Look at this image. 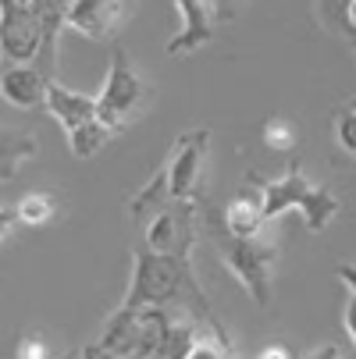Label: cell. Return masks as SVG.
Listing matches in <instances>:
<instances>
[{
  "label": "cell",
  "instance_id": "6da1fadb",
  "mask_svg": "<svg viewBox=\"0 0 356 359\" xmlns=\"http://www.w3.org/2000/svg\"><path fill=\"white\" fill-rule=\"evenodd\" d=\"M203 324L178 317L161 306H118L82 359H185Z\"/></svg>",
  "mask_w": 356,
  "mask_h": 359
},
{
  "label": "cell",
  "instance_id": "7a4b0ae2",
  "mask_svg": "<svg viewBox=\"0 0 356 359\" xmlns=\"http://www.w3.org/2000/svg\"><path fill=\"white\" fill-rule=\"evenodd\" d=\"M121 306H128V310L161 306V310L189 317L203 327H218V331L225 327L192 271V256H171L150 245H139L132 256V278H128V292Z\"/></svg>",
  "mask_w": 356,
  "mask_h": 359
},
{
  "label": "cell",
  "instance_id": "3957f363",
  "mask_svg": "<svg viewBox=\"0 0 356 359\" xmlns=\"http://www.w3.org/2000/svg\"><path fill=\"white\" fill-rule=\"evenodd\" d=\"M214 245L221 264L228 267V274L246 288V295L257 306H271L275 299V267H278V245L271 235H232L221 228H214Z\"/></svg>",
  "mask_w": 356,
  "mask_h": 359
},
{
  "label": "cell",
  "instance_id": "277c9868",
  "mask_svg": "<svg viewBox=\"0 0 356 359\" xmlns=\"http://www.w3.org/2000/svg\"><path fill=\"white\" fill-rule=\"evenodd\" d=\"M150 96H154V86L139 75V68L128 57V50L114 46L111 50V65H107V79H104V86H100V93H96L100 121H107L121 135L146 111Z\"/></svg>",
  "mask_w": 356,
  "mask_h": 359
},
{
  "label": "cell",
  "instance_id": "5b68a950",
  "mask_svg": "<svg viewBox=\"0 0 356 359\" xmlns=\"http://www.w3.org/2000/svg\"><path fill=\"white\" fill-rule=\"evenodd\" d=\"M207 146H211V132L207 128H192L182 132L171 142L168 161L161 164L171 185V199H192L203 203V168H207Z\"/></svg>",
  "mask_w": 356,
  "mask_h": 359
},
{
  "label": "cell",
  "instance_id": "8992f818",
  "mask_svg": "<svg viewBox=\"0 0 356 359\" xmlns=\"http://www.w3.org/2000/svg\"><path fill=\"white\" fill-rule=\"evenodd\" d=\"M199 214L203 207L192 199H171L164 210H157L146 221V242L157 252H171V256H192L196 242H199Z\"/></svg>",
  "mask_w": 356,
  "mask_h": 359
},
{
  "label": "cell",
  "instance_id": "52a82bcc",
  "mask_svg": "<svg viewBox=\"0 0 356 359\" xmlns=\"http://www.w3.org/2000/svg\"><path fill=\"white\" fill-rule=\"evenodd\" d=\"M136 15V0H72L68 32L86 39H114Z\"/></svg>",
  "mask_w": 356,
  "mask_h": 359
},
{
  "label": "cell",
  "instance_id": "ba28073f",
  "mask_svg": "<svg viewBox=\"0 0 356 359\" xmlns=\"http://www.w3.org/2000/svg\"><path fill=\"white\" fill-rule=\"evenodd\" d=\"M43 39L46 36H43V22H39L36 8L15 4L11 11H4V18H0V46H4V57L11 65L39 61Z\"/></svg>",
  "mask_w": 356,
  "mask_h": 359
},
{
  "label": "cell",
  "instance_id": "9c48e42d",
  "mask_svg": "<svg viewBox=\"0 0 356 359\" xmlns=\"http://www.w3.org/2000/svg\"><path fill=\"white\" fill-rule=\"evenodd\" d=\"M175 11L182 18L178 32L168 39V54L171 57H189L196 50H203L211 39H214V8L211 0H175Z\"/></svg>",
  "mask_w": 356,
  "mask_h": 359
},
{
  "label": "cell",
  "instance_id": "30bf717a",
  "mask_svg": "<svg viewBox=\"0 0 356 359\" xmlns=\"http://www.w3.org/2000/svg\"><path fill=\"white\" fill-rule=\"evenodd\" d=\"M257 189H261V199H264V214H268V221H278L282 214L299 210V207H303V199H307V192H310L314 185H310L307 175H303V164L292 161L278 178L261 182Z\"/></svg>",
  "mask_w": 356,
  "mask_h": 359
},
{
  "label": "cell",
  "instance_id": "8fae6325",
  "mask_svg": "<svg viewBox=\"0 0 356 359\" xmlns=\"http://www.w3.org/2000/svg\"><path fill=\"white\" fill-rule=\"evenodd\" d=\"M46 89H50V75L39 65H8L4 79H0V93L18 111L46 107Z\"/></svg>",
  "mask_w": 356,
  "mask_h": 359
},
{
  "label": "cell",
  "instance_id": "7c38bea8",
  "mask_svg": "<svg viewBox=\"0 0 356 359\" xmlns=\"http://www.w3.org/2000/svg\"><path fill=\"white\" fill-rule=\"evenodd\" d=\"M46 114L54 118L65 132H72V128L100 118L96 114V96L79 93V89H68L58 79H50V89H46Z\"/></svg>",
  "mask_w": 356,
  "mask_h": 359
},
{
  "label": "cell",
  "instance_id": "4fadbf2b",
  "mask_svg": "<svg viewBox=\"0 0 356 359\" xmlns=\"http://www.w3.org/2000/svg\"><path fill=\"white\" fill-rule=\"evenodd\" d=\"M268 224V214H264V199H261V189L257 192H239L228 199V207L221 214V228L232 231V235H261Z\"/></svg>",
  "mask_w": 356,
  "mask_h": 359
},
{
  "label": "cell",
  "instance_id": "5bb4252c",
  "mask_svg": "<svg viewBox=\"0 0 356 359\" xmlns=\"http://www.w3.org/2000/svg\"><path fill=\"white\" fill-rule=\"evenodd\" d=\"M338 210H342L338 196H335L331 189H324V185H314V189L307 192V199H303L299 217H303V224H307V231L321 235V231H324V228L338 217Z\"/></svg>",
  "mask_w": 356,
  "mask_h": 359
},
{
  "label": "cell",
  "instance_id": "9a60e30c",
  "mask_svg": "<svg viewBox=\"0 0 356 359\" xmlns=\"http://www.w3.org/2000/svg\"><path fill=\"white\" fill-rule=\"evenodd\" d=\"M61 210V199L54 192H29L18 199V207H15V221L22 228H46L50 221L58 217Z\"/></svg>",
  "mask_w": 356,
  "mask_h": 359
},
{
  "label": "cell",
  "instance_id": "2e32d148",
  "mask_svg": "<svg viewBox=\"0 0 356 359\" xmlns=\"http://www.w3.org/2000/svg\"><path fill=\"white\" fill-rule=\"evenodd\" d=\"M114 135H118V132H114L107 121L93 118V121H86V125H79V128L68 132V146H72V153H75L79 161H93Z\"/></svg>",
  "mask_w": 356,
  "mask_h": 359
},
{
  "label": "cell",
  "instance_id": "e0dca14e",
  "mask_svg": "<svg viewBox=\"0 0 356 359\" xmlns=\"http://www.w3.org/2000/svg\"><path fill=\"white\" fill-rule=\"evenodd\" d=\"M36 157V139L29 135V132H15V128H8L4 132V161H0V178H4V185L18 175V168L25 164V161H32Z\"/></svg>",
  "mask_w": 356,
  "mask_h": 359
},
{
  "label": "cell",
  "instance_id": "ac0fdd59",
  "mask_svg": "<svg viewBox=\"0 0 356 359\" xmlns=\"http://www.w3.org/2000/svg\"><path fill=\"white\" fill-rule=\"evenodd\" d=\"M185 359H235V345H232L225 327L221 331L218 327H199V334H196Z\"/></svg>",
  "mask_w": 356,
  "mask_h": 359
},
{
  "label": "cell",
  "instance_id": "d6986e66",
  "mask_svg": "<svg viewBox=\"0 0 356 359\" xmlns=\"http://www.w3.org/2000/svg\"><path fill=\"white\" fill-rule=\"evenodd\" d=\"M314 4H317V22H321L324 32L352 39V25H349V4L352 0H314Z\"/></svg>",
  "mask_w": 356,
  "mask_h": 359
},
{
  "label": "cell",
  "instance_id": "ffe728a7",
  "mask_svg": "<svg viewBox=\"0 0 356 359\" xmlns=\"http://www.w3.org/2000/svg\"><path fill=\"white\" fill-rule=\"evenodd\" d=\"M331 128H335V142H338V149L345 153V157L356 161V107H352V104H349V107H338Z\"/></svg>",
  "mask_w": 356,
  "mask_h": 359
},
{
  "label": "cell",
  "instance_id": "44dd1931",
  "mask_svg": "<svg viewBox=\"0 0 356 359\" xmlns=\"http://www.w3.org/2000/svg\"><path fill=\"white\" fill-rule=\"evenodd\" d=\"M264 142H268L271 149H292V146H296V128H292L285 118H271V121L264 125Z\"/></svg>",
  "mask_w": 356,
  "mask_h": 359
},
{
  "label": "cell",
  "instance_id": "7402d4cb",
  "mask_svg": "<svg viewBox=\"0 0 356 359\" xmlns=\"http://www.w3.org/2000/svg\"><path fill=\"white\" fill-rule=\"evenodd\" d=\"M239 4H242V0H211V8H214V18H218L221 25L235 22V15H239Z\"/></svg>",
  "mask_w": 356,
  "mask_h": 359
},
{
  "label": "cell",
  "instance_id": "603a6c76",
  "mask_svg": "<svg viewBox=\"0 0 356 359\" xmlns=\"http://www.w3.org/2000/svg\"><path fill=\"white\" fill-rule=\"evenodd\" d=\"M342 324H345V334H349V341H352V348H356V295H349V299H345Z\"/></svg>",
  "mask_w": 356,
  "mask_h": 359
},
{
  "label": "cell",
  "instance_id": "cb8c5ba5",
  "mask_svg": "<svg viewBox=\"0 0 356 359\" xmlns=\"http://www.w3.org/2000/svg\"><path fill=\"white\" fill-rule=\"evenodd\" d=\"M335 278L345 285L349 295H356V264H338V267H335Z\"/></svg>",
  "mask_w": 356,
  "mask_h": 359
},
{
  "label": "cell",
  "instance_id": "d4e9b609",
  "mask_svg": "<svg viewBox=\"0 0 356 359\" xmlns=\"http://www.w3.org/2000/svg\"><path fill=\"white\" fill-rule=\"evenodd\" d=\"M307 359H342V352H338V345H331V341H324V345H317Z\"/></svg>",
  "mask_w": 356,
  "mask_h": 359
},
{
  "label": "cell",
  "instance_id": "484cf974",
  "mask_svg": "<svg viewBox=\"0 0 356 359\" xmlns=\"http://www.w3.org/2000/svg\"><path fill=\"white\" fill-rule=\"evenodd\" d=\"M257 359H292V352H289L285 345H268V348H264Z\"/></svg>",
  "mask_w": 356,
  "mask_h": 359
},
{
  "label": "cell",
  "instance_id": "4316f807",
  "mask_svg": "<svg viewBox=\"0 0 356 359\" xmlns=\"http://www.w3.org/2000/svg\"><path fill=\"white\" fill-rule=\"evenodd\" d=\"M349 25H352V36H356V0L349 4Z\"/></svg>",
  "mask_w": 356,
  "mask_h": 359
},
{
  "label": "cell",
  "instance_id": "83f0119b",
  "mask_svg": "<svg viewBox=\"0 0 356 359\" xmlns=\"http://www.w3.org/2000/svg\"><path fill=\"white\" fill-rule=\"evenodd\" d=\"M349 46H352V57H356V36H352V39H349Z\"/></svg>",
  "mask_w": 356,
  "mask_h": 359
},
{
  "label": "cell",
  "instance_id": "f1b7e54d",
  "mask_svg": "<svg viewBox=\"0 0 356 359\" xmlns=\"http://www.w3.org/2000/svg\"><path fill=\"white\" fill-rule=\"evenodd\" d=\"M349 104H352V107H356V100H349Z\"/></svg>",
  "mask_w": 356,
  "mask_h": 359
}]
</instances>
